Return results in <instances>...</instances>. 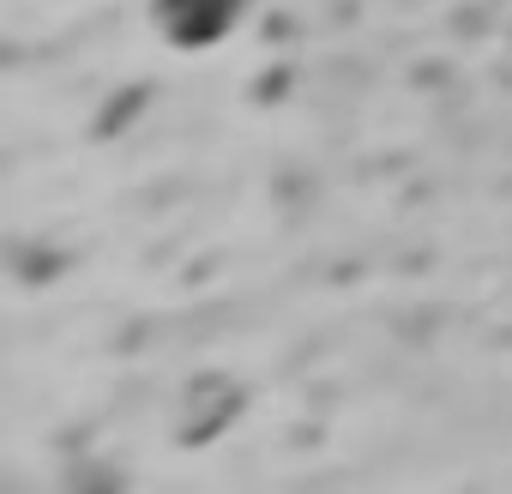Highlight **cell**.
<instances>
[{
	"instance_id": "1",
	"label": "cell",
	"mask_w": 512,
	"mask_h": 494,
	"mask_svg": "<svg viewBox=\"0 0 512 494\" xmlns=\"http://www.w3.org/2000/svg\"><path fill=\"white\" fill-rule=\"evenodd\" d=\"M241 13H247V0H151L157 37L169 49H187V55L229 43L235 25H241Z\"/></svg>"
}]
</instances>
